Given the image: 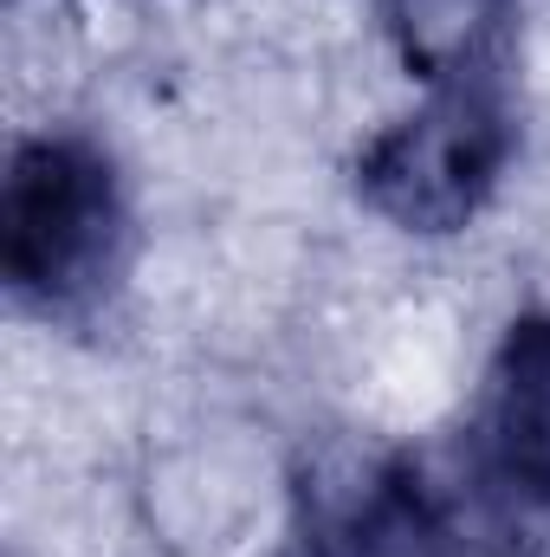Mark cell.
I'll return each mask as SVG.
<instances>
[{
    "label": "cell",
    "mask_w": 550,
    "mask_h": 557,
    "mask_svg": "<svg viewBox=\"0 0 550 557\" xmlns=\"http://www.w3.org/2000/svg\"><path fill=\"white\" fill-rule=\"evenodd\" d=\"M130 247L117 162L78 131L13 143L0 188V273L7 292L46 318H72L111 292Z\"/></svg>",
    "instance_id": "1"
},
{
    "label": "cell",
    "mask_w": 550,
    "mask_h": 557,
    "mask_svg": "<svg viewBox=\"0 0 550 557\" xmlns=\"http://www.w3.org/2000/svg\"><path fill=\"white\" fill-rule=\"evenodd\" d=\"M518 156V117L505 72L427 85L409 117L357 149V195L389 227L440 240L479 221Z\"/></svg>",
    "instance_id": "2"
},
{
    "label": "cell",
    "mask_w": 550,
    "mask_h": 557,
    "mask_svg": "<svg viewBox=\"0 0 550 557\" xmlns=\"http://www.w3.org/2000/svg\"><path fill=\"white\" fill-rule=\"evenodd\" d=\"M278 557H460V519L409 454H330L304 473Z\"/></svg>",
    "instance_id": "3"
},
{
    "label": "cell",
    "mask_w": 550,
    "mask_h": 557,
    "mask_svg": "<svg viewBox=\"0 0 550 557\" xmlns=\"http://www.w3.org/2000/svg\"><path fill=\"white\" fill-rule=\"evenodd\" d=\"M473 460L505 506L550 512V311L505 324L473 416Z\"/></svg>",
    "instance_id": "4"
}]
</instances>
